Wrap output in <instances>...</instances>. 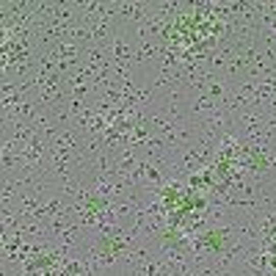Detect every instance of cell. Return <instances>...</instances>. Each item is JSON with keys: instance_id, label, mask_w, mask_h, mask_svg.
Listing matches in <instances>:
<instances>
[]
</instances>
